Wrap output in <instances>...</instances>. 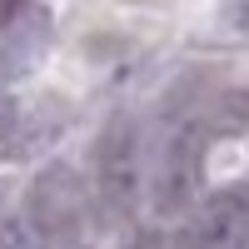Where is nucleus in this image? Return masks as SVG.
<instances>
[{
  "label": "nucleus",
  "instance_id": "nucleus-2",
  "mask_svg": "<svg viewBox=\"0 0 249 249\" xmlns=\"http://www.w3.org/2000/svg\"><path fill=\"white\" fill-rule=\"evenodd\" d=\"M30 230L45 239L50 249H90V234H95V199L85 190L75 164H45L30 190H25V210Z\"/></svg>",
  "mask_w": 249,
  "mask_h": 249
},
{
  "label": "nucleus",
  "instance_id": "nucleus-5",
  "mask_svg": "<svg viewBox=\"0 0 249 249\" xmlns=\"http://www.w3.org/2000/svg\"><path fill=\"white\" fill-rule=\"evenodd\" d=\"M0 249H50L20 210H0Z\"/></svg>",
  "mask_w": 249,
  "mask_h": 249
},
{
  "label": "nucleus",
  "instance_id": "nucleus-4",
  "mask_svg": "<svg viewBox=\"0 0 249 249\" xmlns=\"http://www.w3.org/2000/svg\"><path fill=\"white\" fill-rule=\"evenodd\" d=\"M175 249H249V190L230 184L204 195L184 219Z\"/></svg>",
  "mask_w": 249,
  "mask_h": 249
},
{
  "label": "nucleus",
  "instance_id": "nucleus-1",
  "mask_svg": "<svg viewBox=\"0 0 249 249\" xmlns=\"http://www.w3.org/2000/svg\"><path fill=\"white\" fill-rule=\"evenodd\" d=\"M210 140H214V124H210L204 110L184 115L164 130L160 150H155V170H144L155 214L179 219L204 199V155H210Z\"/></svg>",
  "mask_w": 249,
  "mask_h": 249
},
{
  "label": "nucleus",
  "instance_id": "nucleus-3",
  "mask_svg": "<svg viewBox=\"0 0 249 249\" xmlns=\"http://www.w3.org/2000/svg\"><path fill=\"white\" fill-rule=\"evenodd\" d=\"M144 195V144L140 124L115 115L95 140V199L115 219H130Z\"/></svg>",
  "mask_w": 249,
  "mask_h": 249
},
{
  "label": "nucleus",
  "instance_id": "nucleus-6",
  "mask_svg": "<svg viewBox=\"0 0 249 249\" xmlns=\"http://www.w3.org/2000/svg\"><path fill=\"white\" fill-rule=\"evenodd\" d=\"M224 20H230L239 35H249V0H230V5H224Z\"/></svg>",
  "mask_w": 249,
  "mask_h": 249
},
{
  "label": "nucleus",
  "instance_id": "nucleus-7",
  "mask_svg": "<svg viewBox=\"0 0 249 249\" xmlns=\"http://www.w3.org/2000/svg\"><path fill=\"white\" fill-rule=\"evenodd\" d=\"M20 10V0H0V25H10V15Z\"/></svg>",
  "mask_w": 249,
  "mask_h": 249
}]
</instances>
